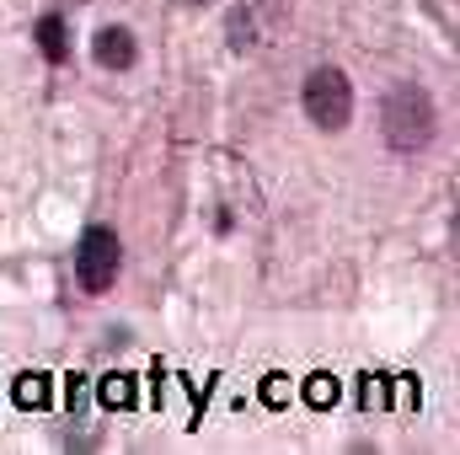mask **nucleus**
<instances>
[{
    "label": "nucleus",
    "mask_w": 460,
    "mask_h": 455,
    "mask_svg": "<svg viewBox=\"0 0 460 455\" xmlns=\"http://www.w3.org/2000/svg\"><path fill=\"white\" fill-rule=\"evenodd\" d=\"M230 32H235V49H252V22H246V11H230Z\"/></svg>",
    "instance_id": "1a4fd4ad"
},
{
    "label": "nucleus",
    "mask_w": 460,
    "mask_h": 455,
    "mask_svg": "<svg viewBox=\"0 0 460 455\" xmlns=\"http://www.w3.org/2000/svg\"><path fill=\"white\" fill-rule=\"evenodd\" d=\"M262 402H268V407L284 402V375H268V380H262Z\"/></svg>",
    "instance_id": "9d476101"
},
{
    "label": "nucleus",
    "mask_w": 460,
    "mask_h": 455,
    "mask_svg": "<svg viewBox=\"0 0 460 455\" xmlns=\"http://www.w3.org/2000/svg\"><path fill=\"white\" fill-rule=\"evenodd\" d=\"M92 54H97V65H102V70H128V65H134V54H139V43H134V32H128V27H102V32L92 38Z\"/></svg>",
    "instance_id": "20e7f679"
},
{
    "label": "nucleus",
    "mask_w": 460,
    "mask_h": 455,
    "mask_svg": "<svg viewBox=\"0 0 460 455\" xmlns=\"http://www.w3.org/2000/svg\"><path fill=\"white\" fill-rule=\"evenodd\" d=\"M102 402H108V407L134 402V386H128V375H108V386H102Z\"/></svg>",
    "instance_id": "6e6552de"
},
{
    "label": "nucleus",
    "mask_w": 460,
    "mask_h": 455,
    "mask_svg": "<svg viewBox=\"0 0 460 455\" xmlns=\"http://www.w3.org/2000/svg\"><path fill=\"white\" fill-rule=\"evenodd\" d=\"M16 402H22V407H43V402H49V386H43V375H27V380L16 386Z\"/></svg>",
    "instance_id": "0eeeda50"
},
{
    "label": "nucleus",
    "mask_w": 460,
    "mask_h": 455,
    "mask_svg": "<svg viewBox=\"0 0 460 455\" xmlns=\"http://www.w3.org/2000/svg\"><path fill=\"white\" fill-rule=\"evenodd\" d=\"M300 103H305V118L322 129V134H338L353 118V81H348L338 65H316L300 86Z\"/></svg>",
    "instance_id": "f03ea898"
},
{
    "label": "nucleus",
    "mask_w": 460,
    "mask_h": 455,
    "mask_svg": "<svg viewBox=\"0 0 460 455\" xmlns=\"http://www.w3.org/2000/svg\"><path fill=\"white\" fill-rule=\"evenodd\" d=\"M380 129H385V145H391V150L412 156V150H423V145L434 139L439 108H434V97H429L418 81H396V86L385 92V103H380Z\"/></svg>",
    "instance_id": "f257e3e1"
},
{
    "label": "nucleus",
    "mask_w": 460,
    "mask_h": 455,
    "mask_svg": "<svg viewBox=\"0 0 460 455\" xmlns=\"http://www.w3.org/2000/svg\"><path fill=\"white\" fill-rule=\"evenodd\" d=\"M38 54L54 59V65H65L70 38H65V22H59V16H43V22H38Z\"/></svg>",
    "instance_id": "39448f33"
},
{
    "label": "nucleus",
    "mask_w": 460,
    "mask_h": 455,
    "mask_svg": "<svg viewBox=\"0 0 460 455\" xmlns=\"http://www.w3.org/2000/svg\"><path fill=\"white\" fill-rule=\"evenodd\" d=\"M300 397H305L311 407H332V402H338V380H332V375H311V380L300 386Z\"/></svg>",
    "instance_id": "423d86ee"
},
{
    "label": "nucleus",
    "mask_w": 460,
    "mask_h": 455,
    "mask_svg": "<svg viewBox=\"0 0 460 455\" xmlns=\"http://www.w3.org/2000/svg\"><path fill=\"white\" fill-rule=\"evenodd\" d=\"M118 268H123V241H118V230L92 226L81 236V252H75V279H81V290H86V295H108L113 279H118Z\"/></svg>",
    "instance_id": "7ed1b4c3"
}]
</instances>
